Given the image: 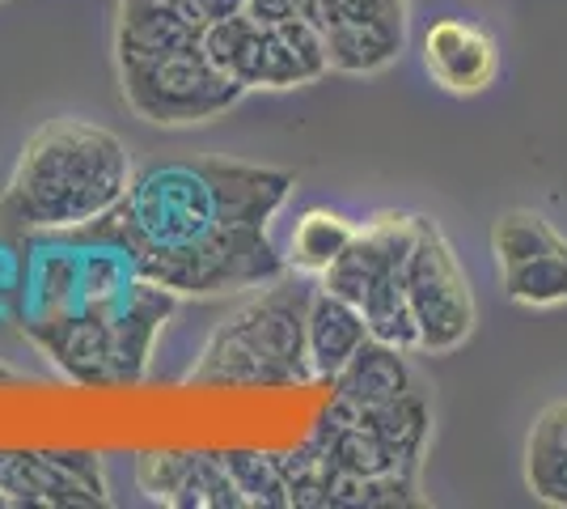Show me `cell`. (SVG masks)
Returning <instances> with one entry per match:
<instances>
[{
	"mask_svg": "<svg viewBox=\"0 0 567 509\" xmlns=\"http://www.w3.org/2000/svg\"><path fill=\"white\" fill-rule=\"evenodd\" d=\"M132 157L115 132L85 120H48L22 145L0 192V230L13 238L64 234L115 208L132 187Z\"/></svg>",
	"mask_w": 567,
	"mask_h": 509,
	"instance_id": "cell-1",
	"label": "cell"
},
{
	"mask_svg": "<svg viewBox=\"0 0 567 509\" xmlns=\"http://www.w3.org/2000/svg\"><path fill=\"white\" fill-rule=\"evenodd\" d=\"M318 285L271 281L259 297L237 306L216 327L199 362L190 369V387H237V390H280L313 383L306 344L309 297Z\"/></svg>",
	"mask_w": 567,
	"mask_h": 509,
	"instance_id": "cell-2",
	"label": "cell"
},
{
	"mask_svg": "<svg viewBox=\"0 0 567 509\" xmlns=\"http://www.w3.org/2000/svg\"><path fill=\"white\" fill-rule=\"evenodd\" d=\"M141 276L174 289L178 297H216V293L259 289L288 276V259L259 225H216L204 238L183 246L141 243L127 251Z\"/></svg>",
	"mask_w": 567,
	"mask_h": 509,
	"instance_id": "cell-3",
	"label": "cell"
},
{
	"mask_svg": "<svg viewBox=\"0 0 567 509\" xmlns=\"http://www.w3.org/2000/svg\"><path fill=\"white\" fill-rule=\"evenodd\" d=\"M118 81L127 106L157 128L208 123L246 94V85L225 69H216L199 43L153 60H118Z\"/></svg>",
	"mask_w": 567,
	"mask_h": 509,
	"instance_id": "cell-4",
	"label": "cell"
},
{
	"mask_svg": "<svg viewBox=\"0 0 567 509\" xmlns=\"http://www.w3.org/2000/svg\"><path fill=\"white\" fill-rule=\"evenodd\" d=\"M402 285L420 327V353H453L474 332V293L453 255L445 230L432 217L415 221V243L402 267Z\"/></svg>",
	"mask_w": 567,
	"mask_h": 509,
	"instance_id": "cell-5",
	"label": "cell"
},
{
	"mask_svg": "<svg viewBox=\"0 0 567 509\" xmlns=\"http://www.w3.org/2000/svg\"><path fill=\"white\" fill-rule=\"evenodd\" d=\"M97 455L85 450H9L0 467V506H102Z\"/></svg>",
	"mask_w": 567,
	"mask_h": 509,
	"instance_id": "cell-6",
	"label": "cell"
},
{
	"mask_svg": "<svg viewBox=\"0 0 567 509\" xmlns=\"http://www.w3.org/2000/svg\"><path fill=\"white\" fill-rule=\"evenodd\" d=\"M136 485L174 509H241L246 497L237 492L234 476L225 471L220 455L208 450H153L136 462Z\"/></svg>",
	"mask_w": 567,
	"mask_h": 509,
	"instance_id": "cell-7",
	"label": "cell"
},
{
	"mask_svg": "<svg viewBox=\"0 0 567 509\" xmlns=\"http://www.w3.org/2000/svg\"><path fill=\"white\" fill-rule=\"evenodd\" d=\"M415 221H420L415 213H378L373 221L355 225L348 251L334 259L331 272L318 285L360 306L381 276L406 267V255L415 243Z\"/></svg>",
	"mask_w": 567,
	"mask_h": 509,
	"instance_id": "cell-8",
	"label": "cell"
},
{
	"mask_svg": "<svg viewBox=\"0 0 567 509\" xmlns=\"http://www.w3.org/2000/svg\"><path fill=\"white\" fill-rule=\"evenodd\" d=\"M178 306V293L136 276L127 293L106 311V327H111V357H115V387H136L148 369L153 344L162 336L166 318Z\"/></svg>",
	"mask_w": 567,
	"mask_h": 509,
	"instance_id": "cell-9",
	"label": "cell"
},
{
	"mask_svg": "<svg viewBox=\"0 0 567 509\" xmlns=\"http://www.w3.org/2000/svg\"><path fill=\"white\" fill-rule=\"evenodd\" d=\"M208 187H213L216 225H259L288 204V195L297 187V174L276 166H246V162H229V157H195Z\"/></svg>",
	"mask_w": 567,
	"mask_h": 509,
	"instance_id": "cell-10",
	"label": "cell"
},
{
	"mask_svg": "<svg viewBox=\"0 0 567 509\" xmlns=\"http://www.w3.org/2000/svg\"><path fill=\"white\" fill-rule=\"evenodd\" d=\"M424 69L450 94H483L499 73V48L483 26L441 18L424 34Z\"/></svg>",
	"mask_w": 567,
	"mask_h": 509,
	"instance_id": "cell-11",
	"label": "cell"
},
{
	"mask_svg": "<svg viewBox=\"0 0 567 509\" xmlns=\"http://www.w3.org/2000/svg\"><path fill=\"white\" fill-rule=\"evenodd\" d=\"M22 332L60 365V374H69L76 387H115L111 327L102 315L69 311V315L48 318V323H30Z\"/></svg>",
	"mask_w": 567,
	"mask_h": 509,
	"instance_id": "cell-12",
	"label": "cell"
},
{
	"mask_svg": "<svg viewBox=\"0 0 567 509\" xmlns=\"http://www.w3.org/2000/svg\"><path fill=\"white\" fill-rule=\"evenodd\" d=\"M369 339V323L348 297L331 289H313L306 318V344H309V369L318 383H334L339 369L360 353V344Z\"/></svg>",
	"mask_w": 567,
	"mask_h": 509,
	"instance_id": "cell-13",
	"label": "cell"
},
{
	"mask_svg": "<svg viewBox=\"0 0 567 509\" xmlns=\"http://www.w3.org/2000/svg\"><path fill=\"white\" fill-rule=\"evenodd\" d=\"M331 395L343 399V404H355V408H378V404H390V399H402L406 390H415V369L406 362V353L394 348V344H381V339H364L360 353L352 362L339 369V378L331 383Z\"/></svg>",
	"mask_w": 567,
	"mask_h": 509,
	"instance_id": "cell-14",
	"label": "cell"
},
{
	"mask_svg": "<svg viewBox=\"0 0 567 509\" xmlns=\"http://www.w3.org/2000/svg\"><path fill=\"white\" fill-rule=\"evenodd\" d=\"M190 43H199V30L183 22L169 9V0H123L115 30L118 60H153V55L190 48Z\"/></svg>",
	"mask_w": 567,
	"mask_h": 509,
	"instance_id": "cell-15",
	"label": "cell"
},
{
	"mask_svg": "<svg viewBox=\"0 0 567 509\" xmlns=\"http://www.w3.org/2000/svg\"><path fill=\"white\" fill-rule=\"evenodd\" d=\"M322 416L364 425V429H373L378 437H385L399 455L424 462V446H427V434H432V413H427V399L420 387L406 390L402 399L378 404V408H355V404H343V399H334L331 395V404L322 408Z\"/></svg>",
	"mask_w": 567,
	"mask_h": 509,
	"instance_id": "cell-16",
	"label": "cell"
},
{
	"mask_svg": "<svg viewBox=\"0 0 567 509\" xmlns=\"http://www.w3.org/2000/svg\"><path fill=\"white\" fill-rule=\"evenodd\" d=\"M525 485L546 506L567 509V399L546 404L525 437Z\"/></svg>",
	"mask_w": 567,
	"mask_h": 509,
	"instance_id": "cell-17",
	"label": "cell"
},
{
	"mask_svg": "<svg viewBox=\"0 0 567 509\" xmlns=\"http://www.w3.org/2000/svg\"><path fill=\"white\" fill-rule=\"evenodd\" d=\"M327 60L334 73H378L394 64L406 43L402 18H364V22L327 26Z\"/></svg>",
	"mask_w": 567,
	"mask_h": 509,
	"instance_id": "cell-18",
	"label": "cell"
},
{
	"mask_svg": "<svg viewBox=\"0 0 567 509\" xmlns=\"http://www.w3.org/2000/svg\"><path fill=\"white\" fill-rule=\"evenodd\" d=\"M355 225L348 217H339L331 208H309L306 217L297 221L292 238H288V272L306 276V281H322L331 264L348 251Z\"/></svg>",
	"mask_w": 567,
	"mask_h": 509,
	"instance_id": "cell-19",
	"label": "cell"
},
{
	"mask_svg": "<svg viewBox=\"0 0 567 509\" xmlns=\"http://www.w3.org/2000/svg\"><path fill=\"white\" fill-rule=\"evenodd\" d=\"M360 315L369 323V336L381 344H394L402 353H420V327H415V311L411 297L402 285V272L381 276L378 285L369 289V297L360 302Z\"/></svg>",
	"mask_w": 567,
	"mask_h": 509,
	"instance_id": "cell-20",
	"label": "cell"
},
{
	"mask_svg": "<svg viewBox=\"0 0 567 509\" xmlns=\"http://www.w3.org/2000/svg\"><path fill=\"white\" fill-rule=\"evenodd\" d=\"M492 251H496L499 267L525 264L534 255H550V251H567V238L546 217L529 213V208H513L492 225Z\"/></svg>",
	"mask_w": 567,
	"mask_h": 509,
	"instance_id": "cell-21",
	"label": "cell"
},
{
	"mask_svg": "<svg viewBox=\"0 0 567 509\" xmlns=\"http://www.w3.org/2000/svg\"><path fill=\"white\" fill-rule=\"evenodd\" d=\"M280 471L288 480V501L297 509H331V476L334 459L327 455V446L318 437H306L297 450L276 455Z\"/></svg>",
	"mask_w": 567,
	"mask_h": 509,
	"instance_id": "cell-22",
	"label": "cell"
},
{
	"mask_svg": "<svg viewBox=\"0 0 567 509\" xmlns=\"http://www.w3.org/2000/svg\"><path fill=\"white\" fill-rule=\"evenodd\" d=\"M220 462H225V471L234 476V485H237V492L246 497V506H259V509L292 506V501H288V480H284L276 455L234 446V450H220Z\"/></svg>",
	"mask_w": 567,
	"mask_h": 509,
	"instance_id": "cell-23",
	"label": "cell"
},
{
	"mask_svg": "<svg viewBox=\"0 0 567 509\" xmlns=\"http://www.w3.org/2000/svg\"><path fill=\"white\" fill-rule=\"evenodd\" d=\"M499 285L520 306H559L567 302V251L534 255L525 264L499 267Z\"/></svg>",
	"mask_w": 567,
	"mask_h": 509,
	"instance_id": "cell-24",
	"label": "cell"
},
{
	"mask_svg": "<svg viewBox=\"0 0 567 509\" xmlns=\"http://www.w3.org/2000/svg\"><path fill=\"white\" fill-rule=\"evenodd\" d=\"M271 34H276V43L288 51V60H292V69L301 73V81H318V77L331 73V60H327V34H322V26L306 18V13H297V18H288V22H276L267 26Z\"/></svg>",
	"mask_w": 567,
	"mask_h": 509,
	"instance_id": "cell-25",
	"label": "cell"
},
{
	"mask_svg": "<svg viewBox=\"0 0 567 509\" xmlns=\"http://www.w3.org/2000/svg\"><path fill=\"white\" fill-rule=\"evenodd\" d=\"M313 22L339 26V22H364V18H402V0H309Z\"/></svg>",
	"mask_w": 567,
	"mask_h": 509,
	"instance_id": "cell-26",
	"label": "cell"
},
{
	"mask_svg": "<svg viewBox=\"0 0 567 509\" xmlns=\"http://www.w3.org/2000/svg\"><path fill=\"white\" fill-rule=\"evenodd\" d=\"M22 272H25V246L0 243V315L22 306Z\"/></svg>",
	"mask_w": 567,
	"mask_h": 509,
	"instance_id": "cell-27",
	"label": "cell"
},
{
	"mask_svg": "<svg viewBox=\"0 0 567 509\" xmlns=\"http://www.w3.org/2000/svg\"><path fill=\"white\" fill-rule=\"evenodd\" d=\"M169 9L190 22L199 34H204V26L216 22V18H229V13H246V0H169Z\"/></svg>",
	"mask_w": 567,
	"mask_h": 509,
	"instance_id": "cell-28",
	"label": "cell"
},
{
	"mask_svg": "<svg viewBox=\"0 0 567 509\" xmlns=\"http://www.w3.org/2000/svg\"><path fill=\"white\" fill-rule=\"evenodd\" d=\"M246 13L255 18L259 26H276V22H288V18H297L301 9L292 4V0H246Z\"/></svg>",
	"mask_w": 567,
	"mask_h": 509,
	"instance_id": "cell-29",
	"label": "cell"
},
{
	"mask_svg": "<svg viewBox=\"0 0 567 509\" xmlns=\"http://www.w3.org/2000/svg\"><path fill=\"white\" fill-rule=\"evenodd\" d=\"M0 383H13V369L9 365H0Z\"/></svg>",
	"mask_w": 567,
	"mask_h": 509,
	"instance_id": "cell-30",
	"label": "cell"
},
{
	"mask_svg": "<svg viewBox=\"0 0 567 509\" xmlns=\"http://www.w3.org/2000/svg\"><path fill=\"white\" fill-rule=\"evenodd\" d=\"M292 4H297V9H301V13H309V0H292Z\"/></svg>",
	"mask_w": 567,
	"mask_h": 509,
	"instance_id": "cell-31",
	"label": "cell"
},
{
	"mask_svg": "<svg viewBox=\"0 0 567 509\" xmlns=\"http://www.w3.org/2000/svg\"><path fill=\"white\" fill-rule=\"evenodd\" d=\"M4 459H9V450H0V467H4Z\"/></svg>",
	"mask_w": 567,
	"mask_h": 509,
	"instance_id": "cell-32",
	"label": "cell"
}]
</instances>
